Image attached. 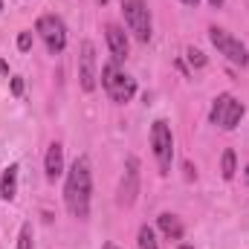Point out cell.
Returning a JSON list of instances; mask_svg holds the SVG:
<instances>
[{
	"mask_svg": "<svg viewBox=\"0 0 249 249\" xmlns=\"http://www.w3.org/2000/svg\"><path fill=\"white\" fill-rule=\"evenodd\" d=\"M186 55H188V64H191V67H206V55H203L197 47H188Z\"/></svg>",
	"mask_w": 249,
	"mask_h": 249,
	"instance_id": "e0dca14e",
	"label": "cell"
},
{
	"mask_svg": "<svg viewBox=\"0 0 249 249\" xmlns=\"http://www.w3.org/2000/svg\"><path fill=\"white\" fill-rule=\"evenodd\" d=\"M90 197H93V171H90V160L81 154L72 160V165L67 171L64 206L75 220H87L90 217Z\"/></svg>",
	"mask_w": 249,
	"mask_h": 249,
	"instance_id": "6da1fadb",
	"label": "cell"
},
{
	"mask_svg": "<svg viewBox=\"0 0 249 249\" xmlns=\"http://www.w3.org/2000/svg\"><path fill=\"white\" fill-rule=\"evenodd\" d=\"M177 249H191V247H186V244H183V247H177Z\"/></svg>",
	"mask_w": 249,
	"mask_h": 249,
	"instance_id": "d4e9b609",
	"label": "cell"
},
{
	"mask_svg": "<svg viewBox=\"0 0 249 249\" xmlns=\"http://www.w3.org/2000/svg\"><path fill=\"white\" fill-rule=\"evenodd\" d=\"M244 113H247L244 102H238L232 93H220V96L212 102L209 122L217 124L220 130H235V127L241 124V119H244Z\"/></svg>",
	"mask_w": 249,
	"mask_h": 249,
	"instance_id": "3957f363",
	"label": "cell"
},
{
	"mask_svg": "<svg viewBox=\"0 0 249 249\" xmlns=\"http://www.w3.org/2000/svg\"><path fill=\"white\" fill-rule=\"evenodd\" d=\"M102 87L116 105H127L136 96V78H130L119 67V61H110L102 67Z\"/></svg>",
	"mask_w": 249,
	"mask_h": 249,
	"instance_id": "7a4b0ae2",
	"label": "cell"
},
{
	"mask_svg": "<svg viewBox=\"0 0 249 249\" xmlns=\"http://www.w3.org/2000/svg\"><path fill=\"white\" fill-rule=\"evenodd\" d=\"M18 174H20V168L15 162L3 171V177H0V197L3 200H15V194H18Z\"/></svg>",
	"mask_w": 249,
	"mask_h": 249,
	"instance_id": "4fadbf2b",
	"label": "cell"
},
{
	"mask_svg": "<svg viewBox=\"0 0 249 249\" xmlns=\"http://www.w3.org/2000/svg\"><path fill=\"white\" fill-rule=\"evenodd\" d=\"M102 249H119V247H116V244H105Z\"/></svg>",
	"mask_w": 249,
	"mask_h": 249,
	"instance_id": "603a6c76",
	"label": "cell"
},
{
	"mask_svg": "<svg viewBox=\"0 0 249 249\" xmlns=\"http://www.w3.org/2000/svg\"><path fill=\"white\" fill-rule=\"evenodd\" d=\"M244 177H247V183H249V165H247V171H244Z\"/></svg>",
	"mask_w": 249,
	"mask_h": 249,
	"instance_id": "cb8c5ba5",
	"label": "cell"
},
{
	"mask_svg": "<svg viewBox=\"0 0 249 249\" xmlns=\"http://www.w3.org/2000/svg\"><path fill=\"white\" fill-rule=\"evenodd\" d=\"M18 50L20 53H29L32 50V32H20L18 35Z\"/></svg>",
	"mask_w": 249,
	"mask_h": 249,
	"instance_id": "ac0fdd59",
	"label": "cell"
},
{
	"mask_svg": "<svg viewBox=\"0 0 249 249\" xmlns=\"http://www.w3.org/2000/svg\"><path fill=\"white\" fill-rule=\"evenodd\" d=\"M122 15L127 29L133 32L136 41L148 44L151 35H154V20H151V9L145 0H122Z\"/></svg>",
	"mask_w": 249,
	"mask_h": 249,
	"instance_id": "277c9868",
	"label": "cell"
},
{
	"mask_svg": "<svg viewBox=\"0 0 249 249\" xmlns=\"http://www.w3.org/2000/svg\"><path fill=\"white\" fill-rule=\"evenodd\" d=\"M136 194H139V160L136 157H127L124 162V174L122 183H119V206H133L136 203Z\"/></svg>",
	"mask_w": 249,
	"mask_h": 249,
	"instance_id": "9c48e42d",
	"label": "cell"
},
{
	"mask_svg": "<svg viewBox=\"0 0 249 249\" xmlns=\"http://www.w3.org/2000/svg\"><path fill=\"white\" fill-rule=\"evenodd\" d=\"M151 148H154L160 171L168 174L171 171V160H174V133H171V124L165 119H157L151 124Z\"/></svg>",
	"mask_w": 249,
	"mask_h": 249,
	"instance_id": "5b68a950",
	"label": "cell"
},
{
	"mask_svg": "<svg viewBox=\"0 0 249 249\" xmlns=\"http://www.w3.org/2000/svg\"><path fill=\"white\" fill-rule=\"evenodd\" d=\"M44 171H47V180H58V177L64 174V148H61V142H53V145L47 148Z\"/></svg>",
	"mask_w": 249,
	"mask_h": 249,
	"instance_id": "8fae6325",
	"label": "cell"
},
{
	"mask_svg": "<svg viewBox=\"0 0 249 249\" xmlns=\"http://www.w3.org/2000/svg\"><path fill=\"white\" fill-rule=\"evenodd\" d=\"M0 9H3V0H0Z\"/></svg>",
	"mask_w": 249,
	"mask_h": 249,
	"instance_id": "484cf974",
	"label": "cell"
},
{
	"mask_svg": "<svg viewBox=\"0 0 249 249\" xmlns=\"http://www.w3.org/2000/svg\"><path fill=\"white\" fill-rule=\"evenodd\" d=\"M180 3H186V6H197L200 0H180Z\"/></svg>",
	"mask_w": 249,
	"mask_h": 249,
	"instance_id": "7402d4cb",
	"label": "cell"
},
{
	"mask_svg": "<svg viewBox=\"0 0 249 249\" xmlns=\"http://www.w3.org/2000/svg\"><path fill=\"white\" fill-rule=\"evenodd\" d=\"M35 32L41 35V41L47 44V50L53 55L64 53V47H67V26H64V20L58 15H41L38 23H35Z\"/></svg>",
	"mask_w": 249,
	"mask_h": 249,
	"instance_id": "52a82bcc",
	"label": "cell"
},
{
	"mask_svg": "<svg viewBox=\"0 0 249 249\" xmlns=\"http://www.w3.org/2000/svg\"><path fill=\"white\" fill-rule=\"evenodd\" d=\"M136 241H139V249H160L157 247V235H154L151 226H142L139 235H136Z\"/></svg>",
	"mask_w": 249,
	"mask_h": 249,
	"instance_id": "2e32d148",
	"label": "cell"
},
{
	"mask_svg": "<svg viewBox=\"0 0 249 249\" xmlns=\"http://www.w3.org/2000/svg\"><path fill=\"white\" fill-rule=\"evenodd\" d=\"M0 72H9V64L3 61V58H0Z\"/></svg>",
	"mask_w": 249,
	"mask_h": 249,
	"instance_id": "44dd1931",
	"label": "cell"
},
{
	"mask_svg": "<svg viewBox=\"0 0 249 249\" xmlns=\"http://www.w3.org/2000/svg\"><path fill=\"white\" fill-rule=\"evenodd\" d=\"M12 93H15V96H20V93H23V78H20V75H15V78H12Z\"/></svg>",
	"mask_w": 249,
	"mask_h": 249,
	"instance_id": "d6986e66",
	"label": "cell"
},
{
	"mask_svg": "<svg viewBox=\"0 0 249 249\" xmlns=\"http://www.w3.org/2000/svg\"><path fill=\"white\" fill-rule=\"evenodd\" d=\"M18 249H35V232H32V223H23V226H20Z\"/></svg>",
	"mask_w": 249,
	"mask_h": 249,
	"instance_id": "9a60e30c",
	"label": "cell"
},
{
	"mask_svg": "<svg viewBox=\"0 0 249 249\" xmlns=\"http://www.w3.org/2000/svg\"><path fill=\"white\" fill-rule=\"evenodd\" d=\"M209 3H212V6H214V9H220V6H223V3H226V0H209Z\"/></svg>",
	"mask_w": 249,
	"mask_h": 249,
	"instance_id": "ffe728a7",
	"label": "cell"
},
{
	"mask_svg": "<svg viewBox=\"0 0 249 249\" xmlns=\"http://www.w3.org/2000/svg\"><path fill=\"white\" fill-rule=\"evenodd\" d=\"M220 174H223V180H235V174H238V157L232 148H226L220 157Z\"/></svg>",
	"mask_w": 249,
	"mask_h": 249,
	"instance_id": "5bb4252c",
	"label": "cell"
},
{
	"mask_svg": "<svg viewBox=\"0 0 249 249\" xmlns=\"http://www.w3.org/2000/svg\"><path fill=\"white\" fill-rule=\"evenodd\" d=\"M96 78H99V72H96V47H93V41H81V47H78V84H81V90L93 93Z\"/></svg>",
	"mask_w": 249,
	"mask_h": 249,
	"instance_id": "ba28073f",
	"label": "cell"
},
{
	"mask_svg": "<svg viewBox=\"0 0 249 249\" xmlns=\"http://www.w3.org/2000/svg\"><path fill=\"white\" fill-rule=\"evenodd\" d=\"M209 41L214 44V50L226 58V61L238 64V67H247L249 64V50L241 44V38H235L232 32L220 29V26H212L209 29Z\"/></svg>",
	"mask_w": 249,
	"mask_h": 249,
	"instance_id": "8992f818",
	"label": "cell"
},
{
	"mask_svg": "<svg viewBox=\"0 0 249 249\" xmlns=\"http://www.w3.org/2000/svg\"><path fill=\"white\" fill-rule=\"evenodd\" d=\"M157 226H160V232L168 238V241H180L183 238V223H180V217L177 214H171V212H165V214H160L157 217Z\"/></svg>",
	"mask_w": 249,
	"mask_h": 249,
	"instance_id": "7c38bea8",
	"label": "cell"
},
{
	"mask_svg": "<svg viewBox=\"0 0 249 249\" xmlns=\"http://www.w3.org/2000/svg\"><path fill=\"white\" fill-rule=\"evenodd\" d=\"M105 38H107V47H110V55H113V61H124V58H127V50H130V44H127V35H124L122 26L110 23V26L105 29Z\"/></svg>",
	"mask_w": 249,
	"mask_h": 249,
	"instance_id": "30bf717a",
	"label": "cell"
}]
</instances>
